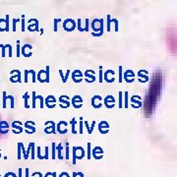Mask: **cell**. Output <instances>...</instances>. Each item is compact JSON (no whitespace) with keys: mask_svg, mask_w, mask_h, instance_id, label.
I'll return each instance as SVG.
<instances>
[{"mask_svg":"<svg viewBox=\"0 0 177 177\" xmlns=\"http://www.w3.org/2000/svg\"><path fill=\"white\" fill-rule=\"evenodd\" d=\"M44 96L41 95H36V100H35V107H40V108H44Z\"/></svg>","mask_w":177,"mask_h":177,"instance_id":"27","label":"cell"},{"mask_svg":"<svg viewBox=\"0 0 177 177\" xmlns=\"http://www.w3.org/2000/svg\"><path fill=\"white\" fill-rule=\"evenodd\" d=\"M44 105L47 108H54L56 106V99L54 95H47L44 99Z\"/></svg>","mask_w":177,"mask_h":177,"instance_id":"17","label":"cell"},{"mask_svg":"<svg viewBox=\"0 0 177 177\" xmlns=\"http://www.w3.org/2000/svg\"><path fill=\"white\" fill-rule=\"evenodd\" d=\"M44 177H56V173L55 172H47L45 175H44Z\"/></svg>","mask_w":177,"mask_h":177,"instance_id":"49","label":"cell"},{"mask_svg":"<svg viewBox=\"0 0 177 177\" xmlns=\"http://www.w3.org/2000/svg\"><path fill=\"white\" fill-rule=\"evenodd\" d=\"M23 98H24V101H25V107H26V108H30L31 105L29 104V99H30L29 93H28V92L25 93V95H24Z\"/></svg>","mask_w":177,"mask_h":177,"instance_id":"33","label":"cell"},{"mask_svg":"<svg viewBox=\"0 0 177 177\" xmlns=\"http://www.w3.org/2000/svg\"><path fill=\"white\" fill-rule=\"evenodd\" d=\"M8 123L6 121H1L0 122V132L2 134L8 132Z\"/></svg>","mask_w":177,"mask_h":177,"instance_id":"32","label":"cell"},{"mask_svg":"<svg viewBox=\"0 0 177 177\" xmlns=\"http://www.w3.org/2000/svg\"><path fill=\"white\" fill-rule=\"evenodd\" d=\"M33 46L31 44H24L22 47H21V54H22L24 57H31L33 55Z\"/></svg>","mask_w":177,"mask_h":177,"instance_id":"19","label":"cell"},{"mask_svg":"<svg viewBox=\"0 0 177 177\" xmlns=\"http://www.w3.org/2000/svg\"><path fill=\"white\" fill-rule=\"evenodd\" d=\"M84 79L87 83H94L95 81V72L94 70H86L84 73Z\"/></svg>","mask_w":177,"mask_h":177,"instance_id":"7","label":"cell"},{"mask_svg":"<svg viewBox=\"0 0 177 177\" xmlns=\"http://www.w3.org/2000/svg\"><path fill=\"white\" fill-rule=\"evenodd\" d=\"M70 124L72 126V133L73 134H77V130H76V125H77V120H76V118L73 117L72 118V120L70 122Z\"/></svg>","mask_w":177,"mask_h":177,"instance_id":"34","label":"cell"},{"mask_svg":"<svg viewBox=\"0 0 177 177\" xmlns=\"http://www.w3.org/2000/svg\"><path fill=\"white\" fill-rule=\"evenodd\" d=\"M26 132L28 134H33L36 132V123L32 120H28L25 123Z\"/></svg>","mask_w":177,"mask_h":177,"instance_id":"22","label":"cell"},{"mask_svg":"<svg viewBox=\"0 0 177 177\" xmlns=\"http://www.w3.org/2000/svg\"><path fill=\"white\" fill-rule=\"evenodd\" d=\"M118 95H119V99H118V104H119V108H122L123 107V93L120 92L118 93Z\"/></svg>","mask_w":177,"mask_h":177,"instance_id":"38","label":"cell"},{"mask_svg":"<svg viewBox=\"0 0 177 177\" xmlns=\"http://www.w3.org/2000/svg\"><path fill=\"white\" fill-rule=\"evenodd\" d=\"M28 31L29 32H40V27H39V21L36 18H31L28 21Z\"/></svg>","mask_w":177,"mask_h":177,"instance_id":"5","label":"cell"},{"mask_svg":"<svg viewBox=\"0 0 177 177\" xmlns=\"http://www.w3.org/2000/svg\"><path fill=\"white\" fill-rule=\"evenodd\" d=\"M103 101H104L105 107H106V108H108V109L113 108V107L115 106V103H116L115 98H114L113 95H108L107 96H105Z\"/></svg>","mask_w":177,"mask_h":177,"instance_id":"12","label":"cell"},{"mask_svg":"<svg viewBox=\"0 0 177 177\" xmlns=\"http://www.w3.org/2000/svg\"><path fill=\"white\" fill-rule=\"evenodd\" d=\"M19 177H22V169H19Z\"/></svg>","mask_w":177,"mask_h":177,"instance_id":"56","label":"cell"},{"mask_svg":"<svg viewBox=\"0 0 177 177\" xmlns=\"http://www.w3.org/2000/svg\"><path fill=\"white\" fill-rule=\"evenodd\" d=\"M50 67L46 66L45 69H41L36 73V81L40 83H49L50 82Z\"/></svg>","mask_w":177,"mask_h":177,"instance_id":"1","label":"cell"},{"mask_svg":"<svg viewBox=\"0 0 177 177\" xmlns=\"http://www.w3.org/2000/svg\"><path fill=\"white\" fill-rule=\"evenodd\" d=\"M82 23V19H78L77 21V29L79 32H89L90 31V19H86L85 20V26L83 27Z\"/></svg>","mask_w":177,"mask_h":177,"instance_id":"14","label":"cell"},{"mask_svg":"<svg viewBox=\"0 0 177 177\" xmlns=\"http://www.w3.org/2000/svg\"><path fill=\"white\" fill-rule=\"evenodd\" d=\"M84 124H85L86 128H87L88 133H89V134H92V133H93V131H94L95 125V121L94 120V121L92 122V125H91V127H90V125H89V122H88L87 120H85V121H84Z\"/></svg>","mask_w":177,"mask_h":177,"instance_id":"31","label":"cell"},{"mask_svg":"<svg viewBox=\"0 0 177 177\" xmlns=\"http://www.w3.org/2000/svg\"><path fill=\"white\" fill-rule=\"evenodd\" d=\"M110 22H112L111 24H113V25H114V31H115V32H118V21H117V19H115V18H111Z\"/></svg>","mask_w":177,"mask_h":177,"instance_id":"41","label":"cell"},{"mask_svg":"<svg viewBox=\"0 0 177 177\" xmlns=\"http://www.w3.org/2000/svg\"><path fill=\"white\" fill-rule=\"evenodd\" d=\"M80 134H83V117H80Z\"/></svg>","mask_w":177,"mask_h":177,"instance_id":"46","label":"cell"},{"mask_svg":"<svg viewBox=\"0 0 177 177\" xmlns=\"http://www.w3.org/2000/svg\"><path fill=\"white\" fill-rule=\"evenodd\" d=\"M12 22H13V32H16V25H17V23H21V19H13L12 20Z\"/></svg>","mask_w":177,"mask_h":177,"instance_id":"43","label":"cell"},{"mask_svg":"<svg viewBox=\"0 0 177 177\" xmlns=\"http://www.w3.org/2000/svg\"><path fill=\"white\" fill-rule=\"evenodd\" d=\"M92 154L95 159H100L103 157V151L100 147H95L92 151Z\"/></svg>","mask_w":177,"mask_h":177,"instance_id":"26","label":"cell"},{"mask_svg":"<svg viewBox=\"0 0 177 177\" xmlns=\"http://www.w3.org/2000/svg\"><path fill=\"white\" fill-rule=\"evenodd\" d=\"M71 78L73 80L74 83H81L83 81V78H84V74L81 70H74L71 73Z\"/></svg>","mask_w":177,"mask_h":177,"instance_id":"13","label":"cell"},{"mask_svg":"<svg viewBox=\"0 0 177 177\" xmlns=\"http://www.w3.org/2000/svg\"><path fill=\"white\" fill-rule=\"evenodd\" d=\"M69 158V144L67 143L66 145V159Z\"/></svg>","mask_w":177,"mask_h":177,"instance_id":"52","label":"cell"},{"mask_svg":"<svg viewBox=\"0 0 177 177\" xmlns=\"http://www.w3.org/2000/svg\"><path fill=\"white\" fill-rule=\"evenodd\" d=\"M71 105L76 109L81 108L83 106V98L81 95H74L71 99Z\"/></svg>","mask_w":177,"mask_h":177,"instance_id":"9","label":"cell"},{"mask_svg":"<svg viewBox=\"0 0 177 177\" xmlns=\"http://www.w3.org/2000/svg\"><path fill=\"white\" fill-rule=\"evenodd\" d=\"M130 101H131V106L134 107V108H140V107H142L143 103H142V99L141 96L139 95H133L131 96L130 99Z\"/></svg>","mask_w":177,"mask_h":177,"instance_id":"20","label":"cell"},{"mask_svg":"<svg viewBox=\"0 0 177 177\" xmlns=\"http://www.w3.org/2000/svg\"><path fill=\"white\" fill-rule=\"evenodd\" d=\"M21 48H20V40H17V57H20Z\"/></svg>","mask_w":177,"mask_h":177,"instance_id":"48","label":"cell"},{"mask_svg":"<svg viewBox=\"0 0 177 177\" xmlns=\"http://www.w3.org/2000/svg\"><path fill=\"white\" fill-rule=\"evenodd\" d=\"M59 177H70V176H69V174L67 172H62L60 175H59Z\"/></svg>","mask_w":177,"mask_h":177,"instance_id":"53","label":"cell"},{"mask_svg":"<svg viewBox=\"0 0 177 177\" xmlns=\"http://www.w3.org/2000/svg\"><path fill=\"white\" fill-rule=\"evenodd\" d=\"M99 131L101 134H107L109 132V124L105 120H103L99 123Z\"/></svg>","mask_w":177,"mask_h":177,"instance_id":"23","label":"cell"},{"mask_svg":"<svg viewBox=\"0 0 177 177\" xmlns=\"http://www.w3.org/2000/svg\"><path fill=\"white\" fill-rule=\"evenodd\" d=\"M103 23H104V20L103 19H94L91 23V28H92L94 33H98L103 35Z\"/></svg>","mask_w":177,"mask_h":177,"instance_id":"2","label":"cell"},{"mask_svg":"<svg viewBox=\"0 0 177 177\" xmlns=\"http://www.w3.org/2000/svg\"><path fill=\"white\" fill-rule=\"evenodd\" d=\"M5 47H6V49H8V51H9V57H12V55H13V52H12V46L10 45V44H6L5 45Z\"/></svg>","mask_w":177,"mask_h":177,"instance_id":"45","label":"cell"},{"mask_svg":"<svg viewBox=\"0 0 177 177\" xmlns=\"http://www.w3.org/2000/svg\"><path fill=\"white\" fill-rule=\"evenodd\" d=\"M51 157H52V159L55 158V143H52V154H51Z\"/></svg>","mask_w":177,"mask_h":177,"instance_id":"47","label":"cell"},{"mask_svg":"<svg viewBox=\"0 0 177 177\" xmlns=\"http://www.w3.org/2000/svg\"><path fill=\"white\" fill-rule=\"evenodd\" d=\"M118 71H119V74H118V79H119V83L123 82V68L122 65H120L118 67Z\"/></svg>","mask_w":177,"mask_h":177,"instance_id":"37","label":"cell"},{"mask_svg":"<svg viewBox=\"0 0 177 177\" xmlns=\"http://www.w3.org/2000/svg\"><path fill=\"white\" fill-rule=\"evenodd\" d=\"M88 158L91 159V143H88Z\"/></svg>","mask_w":177,"mask_h":177,"instance_id":"50","label":"cell"},{"mask_svg":"<svg viewBox=\"0 0 177 177\" xmlns=\"http://www.w3.org/2000/svg\"><path fill=\"white\" fill-rule=\"evenodd\" d=\"M138 79H139V82L140 83H147L149 82V72L147 70H144V69H142V70H140L138 72Z\"/></svg>","mask_w":177,"mask_h":177,"instance_id":"21","label":"cell"},{"mask_svg":"<svg viewBox=\"0 0 177 177\" xmlns=\"http://www.w3.org/2000/svg\"><path fill=\"white\" fill-rule=\"evenodd\" d=\"M61 22V19L60 18H57V19H54L53 20V23H54V32H57L58 31V23Z\"/></svg>","mask_w":177,"mask_h":177,"instance_id":"40","label":"cell"},{"mask_svg":"<svg viewBox=\"0 0 177 177\" xmlns=\"http://www.w3.org/2000/svg\"><path fill=\"white\" fill-rule=\"evenodd\" d=\"M44 132L46 134H55L56 133V124L53 121H46L44 123Z\"/></svg>","mask_w":177,"mask_h":177,"instance_id":"11","label":"cell"},{"mask_svg":"<svg viewBox=\"0 0 177 177\" xmlns=\"http://www.w3.org/2000/svg\"><path fill=\"white\" fill-rule=\"evenodd\" d=\"M18 158H21V143L18 144Z\"/></svg>","mask_w":177,"mask_h":177,"instance_id":"51","label":"cell"},{"mask_svg":"<svg viewBox=\"0 0 177 177\" xmlns=\"http://www.w3.org/2000/svg\"><path fill=\"white\" fill-rule=\"evenodd\" d=\"M11 107V108H14V98L12 95H6V93H3V107L4 108H6L8 106Z\"/></svg>","mask_w":177,"mask_h":177,"instance_id":"10","label":"cell"},{"mask_svg":"<svg viewBox=\"0 0 177 177\" xmlns=\"http://www.w3.org/2000/svg\"><path fill=\"white\" fill-rule=\"evenodd\" d=\"M101 101H103V98H101L100 95H94L92 99H91V104L95 109H99L101 107L103 103H101Z\"/></svg>","mask_w":177,"mask_h":177,"instance_id":"16","label":"cell"},{"mask_svg":"<svg viewBox=\"0 0 177 177\" xmlns=\"http://www.w3.org/2000/svg\"><path fill=\"white\" fill-rule=\"evenodd\" d=\"M110 20H111L110 15H107V16H106V31H107V32H110V27H111Z\"/></svg>","mask_w":177,"mask_h":177,"instance_id":"36","label":"cell"},{"mask_svg":"<svg viewBox=\"0 0 177 177\" xmlns=\"http://www.w3.org/2000/svg\"><path fill=\"white\" fill-rule=\"evenodd\" d=\"M123 107L124 108L129 107V93L128 92L123 93Z\"/></svg>","mask_w":177,"mask_h":177,"instance_id":"29","label":"cell"},{"mask_svg":"<svg viewBox=\"0 0 177 177\" xmlns=\"http://www.w3.org/2000/svg\"><path fill=\"white\" fill-rule=\"evenodd\" d=\"M68 123L64 120L59 121V123L56 125V132L59 134H66L68 132Z\"/></svg>","mask_w":177,"mask_h":177,"instance_id":"18","label":"cell"},{"mask_svg":"<svg viewBox=\"0 0 177 177\" xmlns=\"http://www.w3.org/2000/svg\"><path fill=\"white\" fill-rule=\"evenodd\" d=\"M135 78H136L135 73L131 69H128V70H126L123 73V80L127 83H133L135 81Z\"/></svg>","mask_w":177,"mask_h":177,"instance_id":"6","label":"cell"},{"mask_svg":"<svg viewBox=\"0 0 177 177\" xmlns=\"http://www.w3.org/2000/svg\"><path fill=\"white\" fill-rule=\"evenodd\" d=\"M10 81H11L12 83L22 82V81H21V72H20V70L11 71V79H10Z\"/></svg>","mask_w":177,"mask_h":177,"instance_id":"25","label":"cell"},{"mask_svg":"<svg viewBox=\"0 0 177 177\" xmlns=\"http://www.w3.org/2000/svg\"><path fill=\"white\" fill-rule=\"evenodd\" d=\"M103 80L106 83H113L115 81V72L114 70L108 69L103 73Z\"/></svg>","mask_w":177,"mask_h":177,"instance_id":"8","label":"cell"},{"mask_svg":"<svg viewBox=\"0 0 177 177\" xmlns=\"http://www.w3.org/2000/svg\"><path fill=\"white\" fill-rule=\"evenodd\" d=\"M70 73H71V71L69 70V69H68V70L66 71V73H65V74L63 73V71H62V70H59V76L61 77V79H62V82H63V83H66V82H67V80H68V78H69V75H70Z\"/></svg>","mask_w":177,"mask_h":177,"instance_id":"30","label":"cell"},{"mask_svg":"<svg viewBox=\"0 0 177 177\" xmlns=\"http://www.w3.org/2000/svg\"><path fill=\"white\" fill-rule=\"evenodd\" d=\"M12 127L15 129V132L16 133H21L23 132V128H22V123H21L20 121H14L12 123Z\"/></svg>","mask_w":177,"mask_h":177,"instance_id":"28","label":"cell"},{"mask_svg":"<svg viewBox=\"0 0 177 177\" xmlns=\"http://www.w3.org/2000/svg\"><path fill=\"white\" fill-rule=\"evenodd\" d=\"M59 103H60L59 106H60L61 108H68V107L71 105L70 98H69L68 95H65L59 96Z\"/></svg>","mask_w":177,"mask_h":177,"instance_id":"15","label":"cell"},{"mask_svg":"<svg viewBox=\"0 0 177 177\" xmlns=\"http://www.w3.org/2000/svg\"><path fill=\"white\" fill-rule=\"evenodd\" d=\"M32 95H33V96H32V98H33V99H32V107H33V108H36V107H35V100H36V92H33V93H32Z\"/></svg>","mask_w":177,"mask_h":177,"instance_id":"44","label":"cell"},{"mask_svg":"<svg viewBox=\"0 0 177 177\" xmlns=\"http://www.w3.org/2000/svg\"><path fill=\"white\" fill-rule=\"evenodd\" d=\"M25 23H26V20H25V15H22V18H21V31L25 32L26 30V27H25Z\"/></svg>","mask_w":177,"mask_h":177,"instance_id":"39","label":"cell"},{"mask_svg":"<svg viewBox=\"0 0 177 177\" xmlns=\"http://www.w3.org/2000/svg\"><path fill=\"white\" fill-rule=\"evenodd\" d=\"M33 175H34V177H42V174L40 172H35Z\"/></svg>","mask_w":177,"mask_h":177,"instance_id":"54","label":"cell"},{"mask_svg":"<svg viewBox=\"0 0 177 177\" xmlns=\"http://www.w3.org/2000/svg\"><path fill=\"white\" fill-rule=\"evenodd\" d=\"M99 82L103 83V65L99 66Z\"/></svg>","mask_w":177,"mask_h":177,"instance_id":"35","label":"cell"},{"mask_svg":"<svg viewBox=\"0 0 177 177\" xmlns=\"http://www.w3.org/2000/svg\"><path fill=\"white\" fill-rule=\"evenodd\" d=\"M9 31V16L7 15L5 19H0V32Z\"/></svg>","mask_w":177,"mask_h":177,"instance_id":"24","label":"cell"},{"mask_svg":"<svg viewBox=\"0 0 177 177\" xmlns=\"http://www.w3.org/2000/svg\"><path fill=\"white\" fill-rule=\"evenodd\" d=\"M86 154L85 150L82 147L73 148V163H76V159H82Z\"/></svg>","mask_w":177,"mask_h":177,"instance_id":"3","label":"cell"},{"mask_svg":"<svg viewBox=\"0 0 177 177\" xmlns=\"http://www.w3.org/2000/svg\"><path fill=\"white\" fill-rule=\"evenodd\" d=\"M57 154H58V158L59 159H62V154H61V152H62V146H61V144H59L58 145V147H57Z\"/></svg>","mask_w":177,"mask_h":177,"instance_id":"42","label":"cell"},{"mask_svg":"<svg viewBox=\"0 0 177 177\" xmlns=\"http://www.w3.org/2000/svg\"><path fill=\"white\" fill-rule=\"evenodd\" d=\"M26 177H29V168L26 169Z\"/></svg>","mask_w":177,"mask_h":177,"instance_id":"55","label":"cell"},{"mask_svg":"<svg viewBox=\"0 0 177 177\" xmlns=\"http://www.w3.org/2000/svg\"><path fill=\"white\" fill-rule=\"evenodd\" d=\"M62 26H63L64 31H66V32H73L75 29L77 28V23L75 22L73 19L68 18V19H66L65 21H64Z\"/></svg>","mask_w":177,"mask_h":177,"instance_id":"4","label":"cell"}]
</instances>
